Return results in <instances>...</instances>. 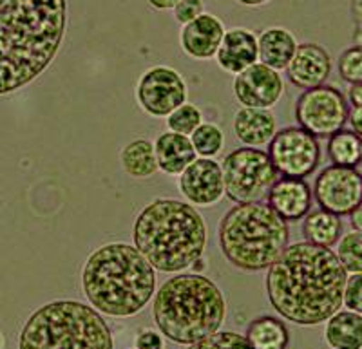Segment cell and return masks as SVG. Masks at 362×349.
<instances>
[{
    "label": "cell",
    "mask_w": 362,
    "mask_h": 349,
    "mask_svg": "<svg viewBox=\"0 0 362 349\" xmlns=\"http://www.w3.org/2000/svg\"><path fill=\"white\" fill-rule=\"evenodd\" d=\"M348 273L332 248L293 242L270 264L267 295L284 321L297 326L325 324L342 308Z\"/></svg>",
    "instance_id": "obj_1"
},
{
    "label": "cell",
    "mask_w": 362,
    "mask_h": 349,
    "mask_svg": "<svg viewBox=\"0 0 362 349\" xmlns=\"http://www.w3.org/2000/svg\"><path fill=\"white\" fill-rule=\"evenodd\" d=\"M66 28L67 0H0V96L51 66Z\"/></svg>",
    "instance_id": "obj_2"
},
{
    "label": "cell",
    "mask_w": 362,
    "mask_h": 349,
    "mask_svg": "<svg viewBox=\"0 0 362 349\" xmlns=\"http://www.w3.org/2000/svg\"><path fill=\"white\" fill-rule=\"evenodd\" d=\"M82 288L90 306L109 317H134L156 292V270L134 244L107 242L87 257Z\"/></svg>",
    "instance_id": "obj_3"
},
{
    "label": "cell",
    "mask_w": 362,
    "mask_h": 349,
    "mask_svg": "<svg viewBox=\"0 0 362 349\" xmlns=\"http://www.w3.org/2000/svg\"><path fill=\"white\" fill-rule=\"evenodd\" d=\"M132 241L154 270L181 273L203 257L205 219L189 203L158 197L136 218Z\"/></svg>",
    "instance_id": "obj_4"
},
{
    "label": "cell",
    "mask_w": 362,
    "mask_h": 349,
    "mask_svg": "<svg viewBox=\"0 0 362 349\" xmlns=\"http://www.w3.org/2000/svg\"><path fill=\"white\" fill-rule=\"evenodd\" d=\"M153 317L161 335L176 344L192 345L219 331L226 300L218 284L203 273H177L154 295Z\"/></svg>",
    "instance_id": "obj_5"
},
{
    "label": "cell",
    "mask_w": 362,
    "mask_h": 349,
    "mask_svg": "<svg viewBox=\"0 0 362 349\" xmlns=\"http://www.w3.org/2000/svg\"><path fill=\"white\" fill-rule=\"evenodd\" d=\"M221 254L232 266L243 271L268 270L288 247V223L268 203L232 206L221 218L218 230Z\"/></svg>",
    "instance_id": "obj_6"
},
{
    "label": "cell",
    "mask_w": 362,
    "mask_h": 349,
    "mask_svg": "<svg viewBox=\"0 0 362 349\" xmlns=\"http://www.w3.org/2000/svg\"><path fill=\"white\" fill-rule=\"evenodd\" d=\"M18 349H115L112 331L93 306L53 300L25 321Z\"/></svg>",
    "instance_id": "obj_7"
},
{
    "label": "cell",
    "mask_w": 362,
    "mask_h": 349,
    "mask_svg": "<svg viewBox=\"0 0 362 349\" xmlns=\"http://www.w3.org/2000/svg\"><path fill=\"white\" fill-rule=\"evenodd\" d=\"M225 194L238 205L259 203L279 179L268 153L255 147L232 150L221 163Z\"/></svg>",
    "instance_id": "obj_8"
},
{
    "label": "cell",
    "mask_w": 362,
    "mask_h": 349,
    "mask_svg": "<svg viewBox=\"0 0 362 349\" xmlns=\"http://www.w3.org/2000/svg\"><path fill=\"white\" fill-rule=\"evenodd\" d=\"M350 116V103L334 85H319L303 90L296 102V119L312 136L329 138L344 129Z\"/></svg>",
    "instance_id": "obj_9"
},
{
    "label": "cell",
    "mask_w": 362,
    "mask_h": 349,
    "mask_svg": "<svg viewBox=\"0 0 362 349\" xmlns=\"http://www.w3.org/2000/svg\"><path fill=\"white\" fill-rule=\"evenodd\" d=\"M268 145L270 161L276 167L277 174L284 177L306 179L321 163V143L315 136L300 129L299 125L279 129Z\"/></svg>",
    "instance_id": "obj_10"
},
{
    "label": "cell",
    "mask_w": 362,
    "mask_h": 349,
    "mask_svg": "<svg viewBox=\"0 0 362 349\" xmlns=\"http://www.w3.org/2000/svg\"><path fill=\"white\" fill-rule=\"evenodd\" d=\"M187 83L173 67L156 66L141 74L136 85V100L141 111L154 118H167L180 105L187 103Z\"/></svg>",
    "instance_id": "obj_11"
},
{
    "label": "cell",
    "mask_w": 362,
    "mask_h": 349,
    "mask_svg": "<svg viewBox=\"0 0 362 349\" xmlns=\"http://www.w3.org/2000/svg\"><path fill=\"white\" fill-rule=\"evenodd\" d=\"M312 194L321 210L339 218L350 215L362 203V174L350 167L329 165L315 177Z\"/></svg>",
    "instance_id": "obj_12"
},
{
    "label": "cell",
    "mask_w": 362,
    "mask_h": 349,
    "mask_svg": "<svg viewBox=\"0 0 362 349\" xmlns=\"http://www.w3.org/2000/svg\"><path fill=\"white\" fill-rule=\"evenodd\" d=\"M234 96L243 107L248 109H267L270 111L279 103L284 93V83L279 71L255 62L243 73L235 74L232 83Z\"/></svg>",
    "instance_id": "obj_13"
},
{
    "label": "cell",
    "mask_w": 362,
    "mask_h": 349,
    "mask_svg": "<svg viewBox=\"0 0 362 349\" xmlns=\"http://www.w3.org/2000/svg\"><path fill=\"white\" fill-rule=\"evenodd\" d=\"M177 189L194 208L218 205L225 196L221 165L212 158H196L177 177Z\"/></svg>",
    "instance_id": "obj_14"
},
{
    "label": "cell",
    "mask_w": 362,
    "mask_h": 349,
    "mask_svg": "<svg viewBox=\"0 0 362 349\" xmlns=\"http://www.w3.org/2000/svg\"><path fill=\"white\" fill-rule=\"evenodd\" d=\"M286 74L290 82L299 89L306 90L325 85L332 74V58L322 45L306 42L297 45L293 58L286 67Z\"/></svg>",
    "instance_id": "obj_15"
},
{
    "label": "cell",
    "mask_w": 362,
    "mask_h": 349,
    "mask_svg": "<svg viewBox=\"0 0 362 349\" xmlns=\"http://www.w3.org/2000/svg\"><path fill=\"white\" fill-rule=\"evenodd\" d=\"M313 194L306 179L281 177L268 192V206L286 223L305 219L312 210Z\"/></svg>",
    "instance_id": "obj_16"
},
{
    "label": "cell",
    "mask_w": 362,
    "mask_h": 349,
    "mask_svg": "<svg viewBox=\"0 0 362 349\" xmlns=\"http://www.w3.org/2000/svg\"><path fill=\"white\" fill-rule=\"evenodd\" d=\"M223 35H225L223 22L214 15L203 13L181 29V49L196 60H210L218 53Z\"/></svg>",
    "instance_id": "obj_17"
},
{
    "label": "cell",
    "mask_w": 362,
    "mask_h": 349,
    "mask_svg": "<svg viewBox=\"0 0 362 349\" xmlns=\"http://www.w3.org/2000/svg\"><path fill=\"white\" fill-rule=\"evenodd\" d=\"M219 67L230 74L243 73L259 60L257 53V37L250 29L232 28L225 31L219 49L216 53Z\"/></svg>",
    "instance_id": "obj_18"
},
{
    "label": "cell",
    "mask_w": 362,
    "mask_h": 349,
    "mask_svg": "<svg viewBox=\"0 0 362 349\" xmlns=\"http://www.w3.org/2000/svg\"><path fill=\"white\" fill-rule=\"evenodd\" d=\"M234 134L247 147H264L277 132L276 116L267 109L241 107L234 114Z\"/></svg>",
    "instance_id": "obj_19"
},
{
    "label": "cell",
    "mask_w": 362,
    "mask_h": 349,
    "mask_svg": "<svg viewBox=\"0 0 362 349\" xmlns=\"http://www.w3.org/2000/svg\"><path fill=\"white\" fill-rule=\"evenodd\" d=\"M154 154H156L158 169L169 176H180L198 158L189 136L170 131L158 136L154 143Z\"/></svg>",
    "instance_id": "obj_20"
},
{
    "label": "cell",
    "mask_w": 362,
    "mask_h": 349,
    "mask_svg": "<svg viewBox=\"0 0 362 349\" xmlns=\"http://www.w3.org/2000/svg\"><path fill=\"white\" fill-rule=\"evenodd\" d=\"M297 40L284 28L264 29L257 38L259 62L272 67L274 71H283L288 67L290 60L297 49Z\"/></svg>",
    "instance_id": "obj_21"
},
{
    "label": "cell",
    "mask_w": 362,
    "mask_h": 349,
    "mask_svg": "<svg viewBox=\"0 0 362 349\" xmlns=\"http://www.w3.org/2000/svg\"><path fill=\"white\" fill-rule=\"evenodd\" d=\"M325 342L332 349H362V315L339 309L325 322Z\"/></svg>",
    "instance_id": "obj_22"
},
{
    "label": "cell",
    "mask_w": 362,
    "mask_h": 349,
    "mask_svg": "<svg viewBox=\"0 0 362 349\" xmlns=\"http://www.w3.org/2000/svg\"><path fill=\"white\" fill-rule=\"evenodd\" d=\"M245 338L254 349H288L290 333L281 319L263 315L250 322Z\"/></svg>",
    "instance_id": "obj_23"
},
{
    "label": "cell",
    "mask_w": 362,
    "mask_h": 349,
    "mask_svg": "<svg viewBox=\"0 0 362 349\" xmlns=\"http://www.w3.org/2000/svg\"><path fill=\"white\" fill-rule=\"evenodd\" d=\"M303 235L308 242L317 247L334 248L342 235V221L339 215L326 210H310L303 221Z\"/></svg>",
    "instance_id": "obj_24"
},
{
    "label": "cell",
    "mask_w": 362,
    "mask_h": 349,
    "mask_svg": "<svg viewBox=\"0 0 362 349\" xmlns=\"http://www.w3.org/2000/svg\"><path fill=\"white\" fill-rule=\"evenodd\" d=\"M122 169L132 179H148L158 172V161L153 141L140 138L127 145L119 154Z\"/></svg>",
    "instance_id": "obj_25"
},
{
    "label": "cell",
    "mask_w": 362,
    "mask_h": 349,
    "mask_svg": "<svg viewBox=\"0 0 362 349\" xmlns=\"http://www.w3.org/2000/svg\"><path fill=\"white\" fill-rule=\"evenodd\" d=\"M328 158L332 165L357 169L362 163V138L354 131L341 129L328 138Z\"/></svg>",
    "instance_id": "obj_26"
},
{
    "label": "cell",
    "mask_w": 362,
    "mask_h": 349,
    "mask_svg": "<svg viewBox=\"0 0 362 349\" xmlns=\"http://www.w3.org/2000/svg\"><path fill=\"white\" fill-rule=\"evenodd\" d=\"M189 138L199 158H212L214 160L225 145V134L216 124H202Z\"/></svg>",
    "instance_id": "obj_27"
},
{
    "label": "cell",
    "mask_w": 362,
    "mask_h": 349,
    "mask_svg": "<svg viewBox=\"0 0 362 349\" xmlns=\"http://www.w3.org/2000/svg\"><path fill=\"white\" fill-rule=\"evenodd\" d=\"M335 247V255L346 273H362V232L351 230L342 234Z\"/></svg>",
    "instance_id": "obj_28"
},
{
    "label": "cell",
    "mask_w": 362,
    "mask_h": 349,
    "mask_svg": "<svg viewBox=\"0 0 362 349\" xmlns=\"http://www.w3.org/2000/svg\"><path fill=\"white\" fill-rule=\"evenodd\" d=\"M202 124V111L196 105H192V103H183L176 111H173L167 116V127H169V131L183 136H190Z\"/></svg>",
    "instance_id": "obj_29"
},
{
    "label": "cell",
    "mask_w": 362,
    "mask_h": 349,
    "mask_svg": "<svg viewBox=\"0 0 362 349\" xmlns=\"http://www.w3.org/2000/svg\"><path fill=\"white\" fill-rule=\"evenodd\" d=\"M337 71L350 85L362 83V45H351L339 54Z\"/></svg>",
    "instance_id": "obj_30"
},
{
    "label": "cell",
    "mask_w": 362,
    "mask_h": 349,
    "mask_svg": "<svg viewBox=\"0 0 362 349\" xmlns=\"http://www.w3.org/2000/svg\"><path fill=\"white\" fill-rule=\"evenodd\" d=\"M189 349H254L245 335L234 331H216L214 335L189 345Z\"/></svg>",
    "instance_id": "obj_31"
},
{
    "label": "cell",
    "mask_w": 362,
    "mask_h": 349,
    "mask_svg": "<svg viewBox=\"0 0 362 349\" xmlns=\"http://www.w3.org/2000/svg\"><path fill=\"white\" fill-rule=\"evenodd\" d=\"M342 304L346 306V309L362 315V273H350V277L346 279Z\"/></svg>",
    "instance_id": "obj_32"
},
{
    "label": "cell",
    "mask_w": 362,
    "mask_h": 349,
    "mask_svg": "<svg viewBox=\"0 0 362 349\" xmlns=\"http://www.w3.org/2000/svg\"><path fill=\"white\" fill-rule=\"evenodd\" d=\"M173 9H174V18H176L181 25L189 24V22L194 20V18H198L199 15L205 13L203 0H180Z\"/></svg>",
    "instance_id": "obj_33"
},
{
    "label": "cell",
    "mask_w": 362,
    "mask_h": 349,
    "mask_svg": "<svg viewBox=\"0 0 362 349\" xmlns=\"http://www.w3.org/2000/svg\"><path fill=\"white\" fill-rule=\"evenodd\" d=\"M136 349H163V338L154 329H144L136 337Z\"/></svg>",
    "instance_id": "obj_34"
},
{
    "label": "cell",
    "mask_w": 362,
    "mask_h": 349,
    "mask_svg": "<svg viewBox=\"0 0 362 349\" xmlns=\"http://www.w3.org/2000/svg\"><path fill=\"white\" fill-rule=\"evenodd\" d=\"M348 124H350L351 131L362 138V107L350 109V116H348Z\"/></svg>",
    "instance_id": "obj_35"
},
{
    "label": "cell",
    "mask_w": 362,
    "mask_h": 349,
    "mask_svg": "<svg viewBox=\"0 0 362 349\" xmlns=\"http://www.w3.org/2000/svg\"><path fill=\"white\" fill-rule=\"evenodd\" d=\"M348 103L351 105V109L362 107V83H355L348 90Z\"/></svg>",
    "instance_id": "obj_36"
},
{
    "label": "cell",
    "mask_w": 362,
    "mask_h": 349,
    "mask_svg": "<svg viewBox=\"0 0 362 349\" xmlns=\"http://www.w3.org/2000/svg\"><path fill=\"white\" fill-rule=\"evenodd\" d=\"M147 2L158 11H167V9H173L180 0H147Z\"/></svg>",
    "instance_id": "obj_37"
},
{
    "label": "cell",
    "mask_w": 362,
    "mask_h": 349,
    "mask_svg": "<svg viewBox=\"0 0 362 349\" xmlns=\"http://www.w3.org/2000/svg\"><path fill=\"white\" fill-rule=\"evenodd\" d=\"M350 223L354 226V230L362 232V203L350 214Z\"/></svg>",
    "instance_id": "obj_38"
},
{
    "label": "cell",
    "mask_w": 362,
    "mask_h": 349,
    "mask_svg": "<svg viewBox=\"0 0 362 349\" xmlns=\"http://www.w3.org/2000/svg\"><path fill=\"white\" fill-rule=\"evenodd\" d=\"M235 2L241 6H248V8H259V6L268 4L272 0H235Z\"/></svg>",
    "instance_id": "obj_39"
},
{
    "label": "cell",
    "mask_w": 362,
    "mask_h": 349,
    "mask_svg": "<svg viewBox=\"0 0 362 349\" xmlns=\"http://www.w3.org/2000/svg\"><path fill=\"white\" fill-rule=\"evenodd\" d=\"M0 349H4V337H2V333H0Z\"/></svg>",
    "instance_id": "obj_40"
}]
</instances>
